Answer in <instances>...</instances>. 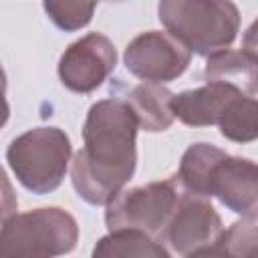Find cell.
Segmentation results:
<instances>
[{"instance_id": "4", "label": "cell", "mask_w": 258, "mask_h": 258, "mask_svg": "<svg viewBox=\"0 0 258 258\" xmlns=\"http://www.w3.org/2000/svg\"><path fill=\"white\" fill-rule=\"evenodd\" d=\"M79 226L60 208L12 216L0 228V258H56L75 250Z\"/></svg>"}, {"instance_id": "2", "label": "cell", "mask_w": 258, "mask_h": 258, "mask_svg": "<svg viewBox=\"0 0 258 258\" xmlns=\"http://www.w3.org/2000/svg\"><path fill=\"white\" fill-rule=\"evenodd\" d=\"M175 179L189 196H214L236 214H256L258 171L250 159L228 155L210 143H194L181 155Z\"/></svg>"}, {"instance_id": "13", "label": "cell", "mask_w": 258, "mask_h": 258, "mask_svg": "<svg viewBox=\"0 0 258 258\" xmlns=\"http://www.w3.org/2000/svg\"><path fill=\"white\" fill-rule=\"evenodd\" d=\"M91 258H171V254L159 240L143 232L115 230L95 244Z\"/></svg>"}, {"instance_id": "1", "label": "cell", "mask_w": 258, "mask_h": 258, "mask_svg": "<svg viewBox=\"0 0 258 258\" xmlns=\"http://www.w3.org/2000/svg\"><path fill=\"white\" fill-rule=\"evenodd\" d=\"M137 131V117L123 99L91 105L83 127L85 147L71 161L73 187L87 204L107 206L133 177Z\"/></svg>"}, {"instance_id": "17", "label": "cell", "mask_w": 258, "mask_h": 258, "mask_svg": "<svg viewBox=\"0 0 258 258\" xmlns=\"http://www.w3.org/2000/svg\"><path fill=\"white\" fill-rule=\"evenodd\" d=\"M18 198L16 191L6 175V171L0 167V224H6L12 216H16L18 212Z\"/></svg>"}, {"instance_id": "6", "label": "cell", "mask_w": 258, "mask_h": 258, "mask_svg": "<svg viewBox=\"0 0 258 258\" xmlns=\"http://www.w3.org/2000/svg\"><path fill=\"white\" fill-rule=\"evenodd\" d=\"M181 196H183V189L179 187L175 175L163 181L141 185V187L121 189L107 204L105 224L109 232L137 230L159 240Z\"/></svg>"}, {"instance_id": "16", "label": "cell", "mask_w": 258, "mask_h": 258, "mask_svg": "<svg viewBox=\"0 0 258 258\" xmlns=\"http://www.w3.org/2000/svg\"><path fill=\"white\" fill-rule=\"evenodd\" d=\"M48 18L62 30H79L89 24L97 4L95 2H44Z\"/></svg>"}, {"instance_id": "12", "label": "cell", "mask_w": 258, "mask_h": 258, "mask_svg": "<svg viewBox=\"0 0 258 258\" xmlns=\"http://www.w3.org/2000/svg\"><path fill=\"white\" fill-rule=\"evenodd\" d=\"M171 97L173 93L161 85L141 83L133 87L123 101L131 107L143 131H165L173 123Z\"/></svg>"}, {"instance_id": "5", "label": "cell", "mask_w": 258, "mask_h": 258, "mask_svg": "<svg viewBox=\"0 0 258 258\" xmlns=\"http://www.w3.org/2000/svg\"><path fill=\"white\" fill-rule=\"evenodd\" d=\"M71 139L58 127H34L6 149V159L16 179L32 194L56 189L71 161Z\"/></svg>"}, {"instance_id": "9", "label": "cell", "mask_w": 258, "mask_h": 258, "mask_svg": "<svg viewBox=\"0 0 258 258\" xmlns=\"http://www.w3.org/2000/svg\"><path fill=\"white\" fill-rule=\"evenodd\" d=\"M222 230V220L212 204L183 191L173 216L159 236V242H165L175 254L187 256L200 248L212 246Z\"/></svg>"}, {"instance_id": "10", "label": "cell", "mask_w": 258, "mask_h": 258, "mask_svg": "<svg viewBox=\"0 0 258 258\" xmlns=\"http://www.w3.org/2000/svg\"><path fill=\"white\" fill-rule=\"evenodd\" d=\"M244 93L226 83H206L200 89L183 91L171 97V113L183 125L206 127L220 125L230 105ZM248 97V95H246Z\"/></svg>"}, {"instance_id": "14", "label": "cell", "mask_w": 258, "mask_h": 258, "mask_svg": "<svg viewBox=\"0 0 258 258\" xmlns=\"http://www.w3.org/2000/svg\"><path fill=\"white\" fill-rule=\"evenodd\" d=\"M220 131L226 139L236 143L254 141L258 135V103L256 97H238L230 109L226 111L224 119L220 121Z\"/></svg>"}, {"instance_id": "19", "label": "cell", "mask_w": 258, "mask_h": 258, "mask_svg": "<svg viewBox=\"0 0 258 258\" xmlns=\"http://www.w3.org/2000/svg\"><path fill=\"white\" fill-rule=\"evenodd\" d=\"M185 258H226V256L222 254V250L216 244H212V246H206V248H200V250L187 254Z\"/></svg>"}, {"instance_id": "11", "label": "cell", "mask_w": 258, "mask_h": 258, "mask_svg": "<svg viewBox=\"0 0 258 258\" xmlns=\"http://www.w3.org/2000/svg\"><path fill=\"white\" fill-rule=\"evenodd\" d=\"M206 83H226L244 95H256V52L252 50H220L208 58L204 71Z\"/></svg>"}, {"instance_id": "3", "label": "cell", "mask_w": 258, "mask_h": 258, "mask_svg": "<svg viewBox=\"0 0 258 258\" xmlns=\"http://www.w3.org/2000/svg\"><path fill=\"white\" fill-rule=\"evenodd\" d=\"M157 12L169 36L204 56L226 50L240 28L236 4L222 0H165Z\"/></svg>"}, {"instance_id": "7", "label": "cell", "mask_w": 258, "mask_h": 258, "mask_svg": "<svg viewBox=\"0 0 258 258\" xmlns=\"http://www.w3.org/2000/svg\"><path fill=\"white\" fill-rule=\"evenodd\" d=\"M191 52L161 30L137 34L125 48V67L145 83H169L189 64Z\"/></svg>"}, {"instance_id": "8", "label": "cell", "mask_w": 258, "mask_h": 258, "mask_svg": "<svg viewBox=\"0 0 258 258\" xmlns=\"http://www.w3.org/2000/svg\"><path fill=\"white\" fill-rule=\"evenodd\" d=\"M117 50L113 42L99 32L75 40L58 60L62 85L75 93H91L101 87L115 71Z\"/></svg>"}, {"instance_id": "18", "label": "cell", "mask_w": 258, "mask_h": 258, "mask_svg": "<svg viewBox=\"0 0 258 258\" xmlns=\"http://www.w3.org/2000/svg\"><path fill=\"white\" fill-rule=\"evenodd\" d=\"M8 115H10V107L6 101V75H4V69L0 67V127H4V123L8 121Z\"/></svg>"}, {"instance_id": "15", "label": "cell", "mask_w": 258, "mask_h": 258, "mask_svg": "<svg viewBox=\"0 0 258 258\" xmlns=\"http://www.w3.org/2000/svg\"><path fill=\"white\" fill-rule=\"evenodd\" d=\"M214 244L226 258H256V214H250L228 230H222Z\"/></svg>"}]
</instances>
